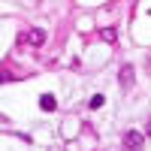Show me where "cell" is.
Segmentation results:
<instances>
[{
    "mask_svg": "<svg viewBox=\"0 0 151 151\" xmlns=\"http://www.w3.org/2000/svg\"><path fill=\"white\" fill-rule=\"evenodd\" d=\"M142 142H145V136H142L139 130H127V133H124V145H127L130 151H139Z\"/></svg>",
    "mask_w": 151,
    "mask_h": 151,
    "instance_id": "cell-1",
    "label": "cell"
},
{
    "mask_svg": "<svg viewBox=\"0 0 151 151\" xmlns=\"http://www.w3.org/2000/svg\"><path fill=\"white\" fill-rule=\"evenodd\" d=\"M130 85H133V67L124 64L121 67V88H130Z\"/></svg>",
    "mask_w": 151,
    "mask_h": 151,
    "instance_id": "cell-2",
    "label": "cell"
},
{
    "mask_svg": "<svg viewBox=\"0 0 151 151\" xmlns=\"http://www.w3.org/2000/svg\"><path fill=\"white\" fill-rule=\"evenodd\" d=\"M40 106H42V112H55V109H58L52 94H42V97H40Z\"/></svg>",
    "mask_w": 151,
    "mask_h": 151,
    "instance_id": "cell-3",
    "label": "cell"
},
{
    "mask_svg": "<svg viewBox=\"0 0 151 151\" xmlns=\"http://www.w3.org/2000/svg\"><path fill=\"white\" fill-rule=\"evenodd\" d=\"M30 42H33V45H42V42H45V33H42V30H33Z\"/></svg>",
    "mask_w": 151,
    "mask_h": 151,
    "instance_id": "cell-4",
    "label": "cell"
},
{
    "mask_svg": "<svg viewBox=\"0 0 151 151\" xmlns=\"http://www.w3.org/2000/svg\"><path fill=\"white\" fill-rule=\"evenodd\" d=\"M100 106H103V94H94L91 97V109H100Z\"/></svg>",
    "mask_w": 151,
    "mask_h": 151,
    "instance_id": "cell-5",
    "label": "cell"
},
{
    "mask_svg": "<svg viewBox=\"0 0 151 151\" xmlns=\"http://www.w3.org/2000/svg\"><path fill=\"white\" fill-rule=\"evenodd\" d=\"M103 40H106V42H115V30L106 27V30H103Z\"/></svg>",
    "mask_w": 151,
    "mask_h": 151,
    "instance_id": "cell-6",
    "label": "cell"
},
{
    "mask_svg": "<svg viewBox=\"0 0 151 151\" xmlns=\"http://www.w3.org/2000/svg\"><path fill=\"white\" fill-rule=\"evenodd\" d=\"M145 136H151V121H148V127H145Z\"/></svg>",
    "mask_w": 151,
    "mask_h": 151,
    "instance_id": "cell-7",
    "label": "cell"
}]
</instances>
